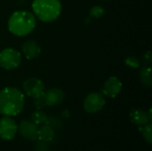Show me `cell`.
<instances>
[{
  "mask_svg": "<svg viewBox=\"0 0 152 151\" xmlns=\"http://www.w3.org/2000/svg\"><path fill=\"white\" fill-rule=\"evenodd\" d=\"M139 131L142 133L144 140L149 143L152 144V125L148 123L144 125L139 127Z\"/></svg>",
  "mask_w": 152,
  "mask_h": 151,
  "instance_id": "obj_16",
  "label": "cell"
},
{
  "mask_svg": "<svg viewBox=\"0 0 152 151\" xmlns=\"http://www.w3.org/2000/svg\"><path fill=\"white\" fill-rule=\"evenodd\" d=\"M33 100H34V106L37 109H41L46 106L45 98V92L35 96V97H33Z\"/></svg>",
  "mask_w": 152,
  "mask_h": 151,
  "instance_id": "obj_17",
  "label": "cell"
},
{
  "mask_svg": "<svg viewBox=\"0 0 152 151\" xmlns=\"http://www.w3.org/2000/svg\"><path fill=\"white\" fill-rule=\"evenodd\" d=\"M23 89L28 96L33 98L45 92V85L37 77H28L23 82Z\"/></svg>",
  "mask_w": 152,
  "mask_h": 151,
  "instance_id": "obj_7",
  "label": "cell"
},
{
  "mask_svg": "<svg viewBox=\"0 0 152 151\" xmlns=\"http://www.w3.org/2000/svg\"><path fill=\"white\" fill-rule=\"evenodd\" d=\"M22 52L27 59H35L40 54L41 49L38 44L34 40H28L22 45Z\"/></svg>",
  "mask_w": 152,
  "mask_h": 151,
  "instance_id": "obj_11",
  "label": "cell"
},
{
  "mask_svg": "<svg viewBox=\"0 0 152 151\" xmlns=\"http://www.w3.org/2000/svg\"><path fill=\"white\" fill-rule=\"evenodd\" d=\"M130 118L133 124L142 126L148 123H150L149 117H148V114L143 111L142 109H134L131 113H130Z\"/></svg>",
  "mask_w": 152,
  "mask_h": 151,
  "instance_id": "obj_13",
  "label": "cell"
},
{
  "mask_svg": "<svg viewBox=\"0 0 152 151\" xmlns=\"http://www.w3.org/2000/svg\"><path fill=\"white\" fill-rule=\"evenodd\" d=\"M32 9L40 20L49 22L59 17L61 12V4L60 0H34Z\"/></svg>",
  "mask_w": 152,
  "mask_h": 151,
  "instance_id": "obj_3",
  "label": "cell"
},
{
  "mask_svg": "<svg viewBox=\"0 0 152 151\" xmlns=\"http://www.w3.org/2000/svg\"><path fill=\"white\" fill-rule=\"evenodd\" d=\"M55 135L54 129L50 125L45 124L37 129V140L45 142H50L53 140Z\"/></svg>",
  "mask_w": 152,
  "mask_h": 151,
  "instance_id": "obj_12",
  "label": "cell"
},
{
  "mask_svg": "<svg viewBox=\"0 0 152 151\" xmlns=\"http://www.w3.org/2000/svg\"><path fill=\"white\" fill-rule=\"evenodd\" d=\"M24 95L15 87H5L0 91V113L7 117L19 115L24 108Z\"/></svg>",
  "mask_w": 152,
  "mask_h": 151,
  "instance_id": "obj_1",
  "label": "cell"
},
{
  "mask_svg": "<svg viewBox=\"0 0 152 151\" xmlns=\"http://www.w3.org/2000/svg\"><path fill=\"white\" fill-rule=\"evenodd\" d=\"M36 27V18L30 12L17 11L8 20V28L17 36H24L33 31Z\"/></svg>",
  "mask_w": 152,
  "mask_h": 151,
  "instance_id": "obj_2",
  "label": "cell"
},
{
  "mask_svg": "<svg viewBox=\"0 0 152 151\" xmlns=\"http://www.w3.org/2000/svg\"><path fill=\"white\" fill-rule=\"evenodd\" d=\"M19 133L20 134L29 141H36L37 140V125H35L32 121L23 120L19 125Z\"/></svg>",
  "mask_w": 152,
  "mask_h": 151,
  "instance_id": "obj_9",
  "label": "cell"
},
{
  "mask_svg": "<svg viewBox=\"0 0 152 151\" xmlns=\"http://www.w3.org/2000/svg\"><path fill=\"white\" fill-rule=\"evenodd\" d=\"M104 14V9L101 5H95L90 10V16L93 18H100Z\"/></svg>",
  "mask_w": 152,
  "mask_h": 151,
  "instance_id": "obj_19",
  "label": "cell"
},
{
  "mask_svg": "<svg viewBox=\"0 0 152 151\" xmlns=\"http://www.w3.org/2000/svg\"><path fill=\"white\" fill-rule=\"evenodd\" d=\"M142 63H143L144 66H147V65L151 64V53L150 51H148L147 53H145L142 55Z\"/></svg>",
  "mask_w": 152,
  "mask_h": 151,
  "instance_id": "obj_22",
  "label": "cell"
},
{
  "mask_svg": "<svg viewBox=\"0 0 152 151\" xmlns=\"http://www.w3.org/2000/svg\"><path fill=\"white\" fill-rule=\"evenodd\" d=\"M140 80L143 86L145 87H151L152 77H151V67L144 66L140 71Z\"/></svg>",
  "mask_w": 152,
  "mask_h": 151,
  "instance_id": "obj_14",
  "label": "cell"
},
{
  "mask_svg": "<svg viewBox=\"0 0 152 151\" xmlns=\"http://www.w3.org/2000/svg\"><path fill=\"white\" fill-rule=\"evenodd\" d=\"M125 63L126 66L130 67V68H133V69H138L140 67V61L136 58V57H134V56H128L125 59Z\"/></svg>",
  "mask_w": 152,
  "mask_h": 151,
  "instance_id": "obj_18",
  "label": "cell"
},
{
  "mask_svg": "<svg viewBox=\"0 0 152 151\" xmlns=\"http://www.w3.org/2000/svg\"><path fill=\"white\" fill-rule=\"evenodd\" d=\"M35 151H50L48 142L39 141L35 145Z\"/></svg>",
  "mask_w": 152,
  "mask_h": 151,
  "instance_id": "obj_21",
  "label": "cell"
},
{
  "mask_svg": "<svg viewBox=\"0 0 152 151\" xmlns=\"http://www.w3.org/2000/svg\"><path fill=\"white\" fill-rule=\"evenodd\" d=\"M106 101L103 95L100 93H91L84 100V109L89 114H94L101 111Z\"/></svg>",
  "mask_w": 152,
  "mask_h": 151,
  "instance_id": "obj_5",
  "label": "cell"
},
{
  "mask_svg": "<svg viewBox=\"0 0 152 151\" xmlns=\"http://www.w3.org/2000/svg\"><path fill=\"white\" fill-rule=\"evenodd\" d=\"M45 98L47 106H56L64 101L65 93L60 88H51L45 93Z\"/></svg>",
  "mask_w": 152,
  "mask_h": 151,
  "instance_id": "obj_10",
  "label": "cell"
},
{
  "mask_svg": "<svg viewBox=\"0 0 152 151\" xmlns=\"http://www.w3.org/2000/svg\"><path fill=\"white\" fill-rule=\"evenodd\" d=\"M148 117H149V120H150V122L152 120V117H151V109H150V110H149V115H148Z\"/></svg>",
  "mask_w": 152,
  "mask_h": 151,
  "instance_id": "obj_23",
  "label": "cell"
},
{
  "mask_svg": "<svg viewBox=\"0 0 152 151\" xmlns=\"http://www.w3.org/2000/svg\"><path fill=\"white\" fill-rule=\"evenodd\" d=\"M122 89V83L117 77H110L105 82L102 93L109 98H115L117 97Z\"/></svg>",
  "mask_w": 152,
  "mask_h": 151,
  "instance_id": "obj_8",
  "label": "cell"
},
{
  "mask_svg": "<svg viewBox=\"0 0 152 151\" xmlns=\"http://www.w3.org/2000/svg\"><path fill=\"white\" fill-rule=\"evenodd\" d=\"M20 61V53L13 48H5L0 52V66L4 69H16Z\"/></svg>",
  "mask_w": 152,
  "mask_h": 151,
  "instance_id": "obj_4",
  "label": "cell"
},
{
  "mask_svg": "<svg viewBox=\"0 0 152 151\" xmlns=\"http://www.w3.org/2000/svg\"><path fill=\"white\" fill-rule=\"evenodd\" d=\"M18 127L13 119L10 117L0 118V138L4 141H12L17 133Z\"/></svg>",
  "mask_w": 152,
  "mask_h": 151,
  "instance_id": "obj_6",
  "label": "cell"
},
{
  "mask_svg": "<svg viewBox=\"0 0 152 151\" xmlns=\"http://www.w3.org/2000/svg\"><path fill=\"white\" fill-rule=\"evenodd\" d=\"M47 119H48V116L45 112L41 111L40 109H37L31 114V121L37 125H45Z\"/></svg>",
  "mask_w": 152,
  "mask_h": 151,
  "instance_id": "obj_15",
  "label": "cell"
},
{
  "mask_svg": "<svg viewBox=\"0 0 152 151\" xmlns=\"http://www.w3.org/2000/svg\"><path fill=\"white\" fill-rule=\"evenodd\" d=\"M46 125H50L51 127H53V129L57 128V129H60L61 128L62 126V123L61 121L58 118V117H48L46 123Z\"/></svg>",
  "mask_w": 152,
  "mask_h": 151,
  "instance_id": "obj_20",
  "label": "cell"
}]
</instances>
